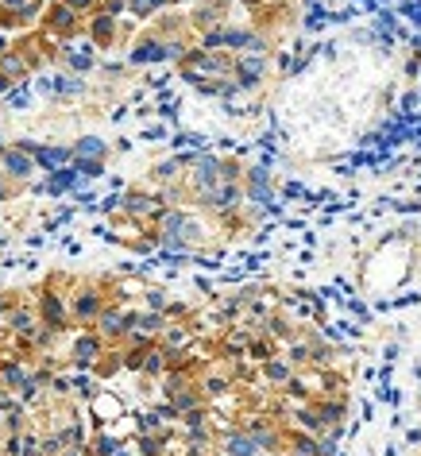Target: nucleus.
Masks as SVG:
<instances>
[{
  "label": "nucleus",
  "instance_id": "obj_22",
  "mask_svg": "<svg viewBox=\"0 0 421 456\" xmlns=\"http://www.w3.org/2000/svg\"><path fill=\"white\" fill-rule=\"evenodd\" d=\"M182 421H186V430H205V410H201V406H194V410H186V414H178Z\"/></svg>",
  "mask_w": 421,
  "mask_h": 456
},
{
  "label": "nucleus",
  "instance_id": "obj_17",
  "mask_svg": "<svg viewBox=\"0 0 421 456\" xmlns=\"http://www.w3.org/2000/svg\"><path fill=\"white\" fill-rule=\"evenodd\" d=\"M135 332H147V337H155V332H166V317H162L159 310L135 313Z\"/></svg>",
  "mask_w": 421,
  "mask_h": 456
},
{
  "label": "nucleus",
  "instance_id": "obj_24",
  "mask_svg": "<svg viewBox=\"0 0 421 456\" xmlns=\"http://www.w3.org/2000/svg\"><path fill=\"white\" fill-rule=\"evenodd\" d=\"M74 170H78V174H85V178H97L101 170V159H74Z\"/></svg>",
  "mask_w": 421,
  "mask_h": 456
},
{
  "label": "nucleus",
  "instance_id": "obj_4",
  "mask_svg": "<svg viewBox=\"0 0 421 456\" xmlns=\"http://www.w3.org/2000/svg\"><path fill=\"white\" fill-rule=\"evenodd\" d=\"M0 170H4V178L8 182H27L31 174H35V159L27 151H19V147H4V155H0Z\"/></svg>",
  "mask_w": 421,
  "mask_h": 456
},
{
  "label": "nucleus",
  "instance_id": "obj_42",
  "mask_svg": "<svg viewBox=\"0 0 421 456\" xmlns=\"http://www.w3.org/2000/svg\"><path fill=\"white\" fill-rule=\"evenodd\" d=\"M0 394H4V387H0Z\"/></svg>",
  "mask_w": 421,
  "mask_h": 456
},
{
  "label": "nucleus",
  "instance_id": "obj_7",
  "mask_svg": "<svg viewBox=\"0 0 421 456\" xmlns=\"http://www.w3.org/2000/svg\"><path fill=\"white\" fill-rule=\"evenodd\" d=\"M270 174L267 167H251L248 170V186H243V201H251V205H270Z\"/></svg>",
  "mask_w": 421,
  "mask_h": 456
},
{
  "label": "nucleus",
  "instance_id": "obj_6",
  "mask_svg": "<svg viewBox=\"0 0 421 456\" xmlns=\"http://www.w3.org/2000/svg\"><path fill=\"white\" fill-rule=\"evenodd\" d=\"M101 310H105V298H101V290H81V294H74V302H70V317H74L78 325L97 321Z\"/></svg>",
  "mask_w": 421,
  "mask_h": 456
},
{
  "label": "nucleus",
  "instance_id": "obj_39",
  "mask_svg": "<svg viewBox=\"0 0 421 456\" xmlns=\"http://www.w3.org/2000/svg\"><path fill=\"white\" fill-rule=\"evenodd\" d=\"M290 456H309V453H290Z\"/></svg>",
  "mask_w": 421,
  "mask_h": 456
},
{
  "label": "nucleus",
  "instance_id": "obj_37",
  "mask_svg": "<svg viewBox=\"0 0 421 456\" xmlns=\"http://www.w3.org/2000/svg\"><path fill=\"white\" fill-rule=\"evenodd\" d=\"M8 90H12V81L4 78V74H0V93H8Z\"/></svg>",
  "mask_w": 421,
  "mask_h": 456
},
{
  "label": "nucleus",
  "instance_id": "obj_19",
  "mask_svg": "<svg viewBox=\"0 0 421 456\" xmlns=\"http://www.w3.org/2000/svg\"><path fill=\"white\" fill-rule=\"evenodd\" d=\"M0 74L8 81H24L27 78V62L19 58V54H0Z\"/></svg>",
  "mask_w": 421,
  "mask_h": 456
},
{
  "label": "nucleus",
  "instance_id": "obj_16",
  "mask_svg": "<svg viewBox=\"0 0 421 456\" xmlns=\"http://www.w3.org/2000/svg\"><path fill=\"white\" fill-rule=\"evenodd\" d=\"M263 379H270V383H282V387H286L290 379H294V367H290L286 360H275V356H270V360H263Z\"/></svg>",
  "mask_w": 421,
  "mask_h": 456
},
{
  "label": "nucleus",
  "instance_id": "obj_29",
  "mask_svg": "<svg viewBox=\"0 0 421 456\" xmlns=\"http://www.w3.org/2000/svg\"><path fill=\"white\" fill-rule=\"evenodd\" d=\"M251 356H255V360H270V356H275V352H270V340H267V337H263V340H251Z\"/></svg>",
  "mask_w": 421,
  "mask_h": 456
},
{
  "label": "nucleus",
  "instance_id": "obj_15",
  "mask_svg": "<svg viewBox=\"0 0 421 456\" xmlns=\"http://www.w3.org/2000/svg\"><path fill=\"white\" fill-rule=\"evenodd\" d=\"M35 325H39V317L31 310H12L8 313V329L16 332V337H31L35 332Z\"/></svg>",
  "mask_w": 421,
  "mask_h": 456
},
{
  "label": "nucleus",
  "instance_id": "obj_18",
  "mask_svg": "<svg viewBox=\"0 0 421 456\" xmlns=\"http://www.w3.org/2000/svg\"><path fill=\"white\" fill-rule=\"evenodd\" d=\"M112 35H117V19H112V16H101V12H97V19H93V43H97V47H108V43H112Z\"/></svg>",
  "mask_w": 421,
  "mask_h": 456
},
{
  "label": "nucleus",
  "instance_id": "obj_20",
  "mask_svg": "<svg viewBox=\"0 0 421 456\" xmlns=\"http://www.w3.org/2000/svg\"><path fill=\"white\" fill-rule=\"evenodd\" d=\"M171 0H128V12L132 16H139V19H147V16H155L159 8H166Z\"/></svg>",
  "mask_w": 421,
  "mask_h": 456
},
{
  "label": "nucleus",
  "instance_id": "obj_9",
  "mask_svg": "<svg viewBox=\"0 0 421 456\" xmlns=\"http://www.w3.org/2000/svg\"><path fill=\"white\" fill-rule=\"evenodd\" d=\"M31 159H35V170H62L66 162L74 159L70 147H31Z\"/></svg>",
  "mask_w": 421,
  "mask_h": 456
},
{
  "label": "nucleus",
  "instance_id": "obj_23",
  "mask_svg": "<svg viewBox=\"0 0 421 456\" xmlns=\"http://www.w3.org/2000/svg\"><path fill=\"white\" fill-rule=\"evenodd\" d=\"M194 24H198V27H209V31H213V27L221 24V8H198Z\"/></svg>",
  "mask_w": 421,
  "mask_h": 456
},
{
  "label": "nucleus",
  "instance_id": "obj_26",
  "mask_svg": "<svg viewBox=\"0 0 421 456\" xmlns=\"http://www.w3.org/2000/svg\"><path fill=\"white\" fill-rule=\"evenodd\" d=\"M139 453H144V456H159V453H162V437L144 433V437H139Z\"/></svg>",
  "mask_w": 421,
  "mask_h": 456
},
{
  "label": "nucleus",
  "instance_id": "obj_3",
  "mask_svg": "<svg viewBox=\"0 0 421 456\" xmlns=\"http://www.w3.org/2000/svg\"><path fill=\"white\" fill-rule=\"evenodd\" d=\"M221 182V159H213V155H201V159H194V167H189V186H194V194H209V189Z\"/></svg>",
  "mask_w": 421,
  "mask_h": 456
},
{
  "label": "nucleus",
  "instance_id": "obj_5",
  "mask_svg": "<svg viewBox=\"0 0 421 456\" xmlns=\"http://www.w3.org/2000/svg\"><path fill=\"white\" fill-rule=\"evenodd\" d=\"M66 317H70V310H66V302L54 290H43V298H39V321L46 325V329H66Z\"/></svg>",
  "mask_w": 421,
  "mask_h": 456
},
{
  "label": "nucleus",
  "instance_id": "obj_8",
  "mask_svg": "<svg viewBox=\"0 0 421 456\" xmlns=\"http://www.w3.org/2000/svg\"><path fill=\"white\" fill-rule=\"evenodd\" d=\"M101 348H105V340L97 337V332H81L78 340H74V352H70V360L78 367H93L101 360Z\"/></svg>",
  "mask_w": 421,
  "mask_h": 456
},
{
  "label": "nucleus",
  "instance_id": "obj_25",
  "mask_svg": "<svg viewBox=\"0 0 421 456\" xmlns=\"http://www.w3.org/2000/svg\"><path fill=\"white\" fill-rule=\"evenodd\" d=\"M62 437H58V433H51V437H43V441H39V456H58V453H62Z\"/></svg>",
  "mask_w": 421,
  "mask_h": 456
},
{
  "label": "nucleus",
  "instance_id": "obj_13",
  "mask_svg": "<svg viewBox=\"0 0 421 456\" xmlns=\"http://www.w3.org/2000/svg\"><path fill=\"white\" fill-rule=\"evenodd\" d=\"M24 383H27V367L16 364V360H0V387L19 394V387Z\"/></svg>",
  "mask_w": 421,
  "mask_h": 456
},
{
  "label": "nucleus",
  "instance_id": "obj_31",
  "mask_svg": "<svg viewBox=\"0 0 421 456\" xmlns=\"http://www.w3.org/2000/svg\"><path fill=\"white\" fill-rule=\"evenodd\" d=\"M267 329H270V337H286V332H290V325L282 321V317H270V325H267Z\"/></svg>",
  "mask_w": 421,
  "mask_h": 456
},
{
  "label": "nucleus",
  "instance_id": "obj_35",
  "mask_svg": "<svg viewBox=\"0 0 421 456\" xmlns=\"http://www.w3.org/2000/svg\"><path fill=\"white\" fill-rule=\"evenodd\" d=\"M147 302H151V310H159V313H162V305H166V298H162V290H151V294H147Z\"/></svg>",
  "mask_w": 421,
  "mask_h": 456
},
{
  "label": "nucleus",
  "instance_id": "obj_38",
  "mask_svg": "<svg viewBox=\"0 0 421 456\" xmlns=\"http://www.w3.org/2000/svg\"><path fill=\"white\" fill-rule=\"evenodd\" d=\"M255 456H282V453H255Z\"/></svg>",
  "mask_w": 421,
  "mask_h": 456
},
{
  "label": "nucleus",
  "instance_id": "obj_34",
  "mask_svg": "<svg viewBox=\"0 0 421 456\" xmlns=\"http://www.w3.org/2000/svg\"><path fill=\"white\" fill-rule=\"evenodd\" d=\"M8 105H12V108H24V105H27V90H12Z\"/></svg>",
  "mask_w": 421,
  "mask_h": 456
},
{
  "label": "nucleus",
  "instance_id": "obj_10",
  "mask_svg": "<svg viewBox=\"0 0 421 456\" xmlns=\"http://www.w3.org/2000/svg\"><path fill=\"white\" fill-rule=\"evenodd\" d=\"M255 453H259V441L248 430H232L221 441V456H255Z\"/></svg>",
  "mask_w": 421,
  "mask_h": 456
},
{
  "label": "nucleus",
  "instance_id": "obj_36",
  "mask_svg": "<svg viewBox=\"0 0 421 456\" xmlns=\"http://www.w3.org/2000/svg\"><path fill=\"white\" fill-rule=\"evenodd\" d=\"M4 197H8V178L0 174V201H4Z\"/></svg>",
  "mask_w": 421,
  "mask_h": 456
},
{
  "label": "nucleus",
  "instance_id": "obj_32",
  "mask_svg": "<svg viewBox=\"0 0 421 456\" xmlns=\"http://www.w3.org/2000/svg\"><path fill=\"white\" fill-rule=\"evenodd\" d=\"M66 8H74V12H89V8H97V0H62Z\"/></svg>",
  "mask_w": 421,
  "mask_h": 456
},
{
  "label": "nucleus",
  "instance_id": "obj_12",
  "mask_svg": "<svg viewBox=\"0 0 421 456\" xmlns=\"http://www.w3.org/2000/svg\"><path fill=\"white\" fill-rule=\"evenodd\" d=\"M46 27H51V31H58V35H70L74 27H78V12L66 8L62 0H58V4L51 8V16H46Z\"/></svg>",
  "mask_w": 421,
  "mask_h": 456
},
{
  "label": "nucleus",
  "instance_id": "obj_28",
  "mask_svg": "<svg viewBox=\"0 0 421 456\" xmlns=\"http://www.w3.org/2000/svg\"><path fill=\"white\" fill-rule=\"evenodd\" d=\"M201 391H205V394H224V391H228V379H224V375H209Z\"/></svg>",
  "mask_w": 421,
  "mask_h": 456
},
{
  "label": "nucleus",
  "instance_id": "obj_30",
  "mask_svg": "<svg viewBox=\"0 0 421 456\" xmlns=\"http://www.w3.org/2000/svg\"><path fill=\"white\" fill-rule=\"evenodd\" d=\"M54 90L62 93V97H66V93H81V81L78 78H58V81H54Z\"/></svg>",
  "mask_w": 421,
  "mask_h": 456
},
{
  "label": "nucleus",
  "instance_id": "obj_11",
  "mask_svg": "<svg viewBox=\"0 0 421 456\" xmlns=\"http://www.w3.org/2000/svg\"><path fill=\"white\" fill-rule=\"evenodd\" d=\"M171 58V39H144V43L132 51V62H166Z\"/></svg>",
  "mask_w": 421,
  "mask_h": 456
},
{
  "label": "nucleus",
  "instance_id": "obj_40",
  "mask_svg": "<svg viewBox=\"0 0 421 456\" xmlns=\"http://www.w3.org/2000/svg\"><path fill=\"white\" fill-rule=\"evenodd\" d=\"M0 155H4V144H0Z\"/></svg>",
  "mask_w": 421,
  "mask_h": 456
},
{
  "label": "nucleus",
  "instance_id": "obj_1",
  "mask_svg": "<svg viewBox=\"0 0 421 456\" xmlns=\"http://www.w3.org/2000/svg\"><path fill=\"white\" fill-rule=\"evenodd\" d=\"M132 329H135V313L112 310V305L97 313V337L101 340H124Z\"/></svg>",
  "mask_w": 421,
  "mask_h": 456
},
{
  "label": "nucleus",
  "instance_id": "obj_33",
  "mask_svg": "<svg viewBox=\"0 0 421 456\" xmlns=\"http://www.w3.org/2000/svg\"><path fill=\"white\" fill-rule=\"evenodd\" d=\"M178 174V162H162L159 170H155V178H174Z\"/></svg>",
  "mask_w": 421,
  "mask_h": 456
},
{
  "label": "nucleus",
  "instance_id": "obj_27",
  "mask_svg": "<svg viewBox=\"0 0 421 456\" xmlns=\"http://www.w3.org/2000/svg\"><path fill=\"white\" fill-rule=\"evenodd\" d=\"M124 8H128V0H101V8H97V12H101V16H112V19H117Z\"/></svg>",
  "mask_w": 421,
  "mask_h": 456
},
{
  "label": "nucleus",
  "instance_id": "obj_14",
  "mask_svg": "<svg viewBox=\"0 0 421 456\" xmlns=\"http://www.w3.org/2000/svg\"><path fill=\"white\" fill-rule=\"evenodd\" d=\"M70 151H74V159H105L108 147H105V140H97V135H81Z\"/></svg>",
  "mask_w": 421,
  "mask_h": 456
},
{
  "label": "nucleus",
  "instance_id": "obj_41",
  "mask_svg": "<svg viewBox=\"0 0 421 456\" xmlns=\"http://www.w3.org/2000/svg\"><path fill=\"white\" fill-rule=\"evenodd\" d=\"M171 4H178V0H171Z\"/></svg>",
  "mask_w": 421,
  "mask_h": 456
},
{
  "label": "nucleus",
  "instance_id": "obj_21",
  "mask_svg": "<svg viewBox=\"0 0 421 456\" xmlns=\"http://www.w3.org/2000/svg\"><path fill=\"white\" fill-rule=\"evenodd\" d=\"M93 453H97V456H120V445H117V437L97 433V437H93Z\"/></svg>",
  "mask_w": 421,
  "mask_h": 456
},
{
  "label": "nucleus",
  "instance_id": "obj_2",
  "mask_svg": "<svg viewBox=\"0 0 421 456\" xmlns=\"http://www.w3.org/2000/svg\"><path fill=\"white\" fill-rule=\"evenodd\" d=\"M232 74L240 90H255L263 81V74H267V54H240L232 62Z\"/></svg>",
  "mask_w": 421,
  "mask_h": 456
}]
</instances>
